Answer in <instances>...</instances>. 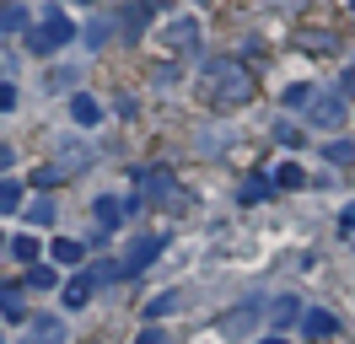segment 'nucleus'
<instances>
[{"label":"nucleus","instance_id":"f257e3e1","mask_svg":"<svg viewBox=\"0 0 355 344\" xmlns=\"http://www.w3.org/2000/svg\"><path fill=\"white\" fill-rule=\"evenodd\" d=\"M248 97H253V76H248V64H237V60H210V64H205V103L243 108Z\"/></svg>","mask_w":355,"mask_h":344},{"label":"nucleus","instance_id":"f03ea898","mask_svg":"<svg viewBox=\"0 0 355 344\" xmlns=\"http://www.w3.org/2000/svg\"><path fill=\"white\" fill-rule=\"evenodd\" d=\"M70 38H76V27H70V17L54 6V11H44V27L27 33V49H33V54H54V49H65Z\"/></svg>","mask_w":355,"mask_h":344},{"label":"nucleus","instance_id":"7ed1b4c3","mask_svg":"<svg viewBox=\"0 0 355 344\" xmlns=\"http://www.w3.org/2000/svg\"><path fill=\"white\" fill-rule=\"evenodd\" d=\"M162 248H167V237H162V232L140 237V242H130V253H124V264H119V275H140V269H151Z\"/></svg>","mask_w":355,"mask_h":344},{"label":"nucleus","instance_id":"20e7f679","mask_svg":"<svg viewBox=\"0 0 355 344\" xmlns=\"http://www.w3.org/2000/svg\"><path fill=\"white\" fill-rule=\"evenodd\" d=\"M259 318H264V301H248V307H237V312H226L221 318V339H248V334L259 328Z\"/></svg>","mask_w":355,"mask_h":344},{"label":"nucleus","instance_id":"39448f33","mask_svg":"<svg viewBox=\"0 0 355 344\" xmlns=\"http://www.w3.org/2000/svg\"><path fill=\"white\" fill-rule=\"evenodd\" d=\"M339 119H345V97H334V92H318V97L307 103V124H312V129H334Z\"/></svg>","mask_w":355,"mask_h":344},{"label":"nucleus","instance_id":"423d86ee","mask_svg":"<svg viewBox=\"0 0 355 344\" xmlns=\"http://www.w3.org/2000/svg\"><path fill=\"white\" fill-rule=\"evenodd\" d=\"M302 334H307V339H334V334H339V322H334V312H318V307H307V312H302Z\"/></svg>","mask_w":355,"mask_h":344},{"label":"nucleus","instance_id":"0eeeda50","mask_svg":"<svg viewBox=\"0 0 355 344\" xmlns=\"http://www.w3.org/2000/svg\"><path fill=\"white\" fill-rule=\"evenodd\" d=\"M92 210H97V226H103V232H113V226L124 221V210H130V205H124V199H113V194H97V205H92Z\"/></svg>","mask_w":355,"mask_h":344},{"label":"nucleus","instance_id":"6e6552de","mask_svg":"<svg viewBox=\"0 0 355 344\" xmlns=\"http://www.w3.org/2000/svg\"><path fill=\"white\" fill-rule=\"evenodd\" d=\"M0 318H11V322H22V318H27L22 285H0Z\"/></svg>","mask_w":355,"mask_h":344},{"label":"nucleus","instance_id":"1a4fd4ad","mask_svg":"<svg viewBox=\"0 0 355 344\" xmlns=\"http://www.w3.org/2000/svg\"><path fill=\"white\" fill-rule=\"evenodd\" d=\"M70 119H76V124H92V129H97V119H103V103L81 92V97H70Z\"/></svg>","mask_w":355,"mask_h":344},{"label":"nucleus","instance_id":"9d476101","mask_svg":"<svg viewBox=\"0 0 355 344\" xmlns=\"http://www.w3.org/2000/svg\"><path fill=\"white\" fill-rule=\"evenodd\" d=\"M27 27V6L22 0H6V6H0V33H22Z\"/></svg>","mask_w":355,"mask_h":344},{"label":"nucleus","instance_id":"9b49d317","mask_svg":"<svg viewBox=\"0 0 355 344\" xmlns=\"http://www.w3.org/2000/svg\"><path fill=\"white\" fill-rule=\"evenodd\" d=\"M194 33H200L194 22H173V27H167V49H178V54H189V49H194Z\"/></svg>","mask_w":355,"mask_h":344},{"label":"nucleus","instance_id":"f8f14e48","mask_svg":"<svg viewBox=\"0 0 355 344\" xmlns=\"http://www.w3.org/2000/svg\"><path fill=\"white\" fill-rule=\"evenodd\" d=\"M92 285H97V280H92V275H76V280H70V285H65V307H87Z\"/></svg>","mask_w":355,"mask_h":344},{"label":"nucleus","instance_id":"ddd939ff","mask_svg":"<svg viewBox=\"0 0 355 344\" xmlns=\"http://www.w3.org/2000/svg\"><path fill=\"white\" fill-rule=\"evenodd\" d=\"M49 258H60V264H81V258H87V248H81V242H70V237H60V242L49 248Z\"/></svg>","mask_w":355,"mask_h":344},{"label":"nucleus","instance_id":"4468645a","mask_svg":"<svg viewBox=\"0 0 355 344\" xmlns=\"http://www.w3.org/2000/svg\"><path fill=\"white\" fill-rule=\"evenodd\" d=\"M140 183H146V194H151V199H167V189H173L162 167H146V172H140Z\"/></svg>","mask_w":355,"mask_h":344},{"label":"nucleus","instance_id":"2eb2a0df","mask_svg":"<svg viewBox=\"0 0 355 344\" xmlns=\"http://www.w3.org/2000/svg\"><path fill=\"white\" fill-rule=\"evenodd\" d=\"M296 318H302V307H296L291 296H280L275 307H269V322H280V328H286V322H296Z\"/></svg>","mask_w":355,"mask_h":344},{"label":"nucleus","instance_id":"dca6fc26","mask_svg":"<svg viewBox=\"0 0 355 344\" xmlns=\"http://www.w3.org/2000/svg\"><path fill=\"white\" fill-rule=\"evenodd\" d=\"M178 307H183V296H178V291H162V296L146 307V318H167V312H178Z\"/></svg>","mask_w":355,"mask_h":344},{"label":"nucleus","instance_id":"f3484780","mask_svg":"<svg viewBox=\"0 0 355 344\" xmlns=\"http://www.w3.org/2000/svg\"><path fill=\"white\" fill-rule=\"evenodd\" d=\"M275 183H280V189H302V183H307V172L296 167V162H286V167H275Z\"/></svg>","mask_w":355,"mask_h":344},{"label":"nucleus","instance_id":"a211bd4d","mask_svg":"<svg viewBox=\"0 0 355 344\" xmlns=\"http://www.w3.org/2000/svg\"><path fill=\"white\" fill-rule=\"evenodd\" d=\"M54 199H33V205H27V221H33V226H49V221H54Z\"/></svg>","mask_w":355,"mask_h":344},{"label":"nucleus","instance_id":"6ab92c4d","mask_svg":"<svg viewBox=\"0 0 355 344\" xmlns=\"http://www.w3.org/2000/svg\"><path fill=\"white\" fill-rule=\"evenodd\" d=\"M54 167H60V172L70 178L76 167H87V150H81V146H65V150H60V162H54Z\"/></svg>","mask_w":355,"mask_h":344},{"label":"nucleus","instance_id":"aec40b11","mask_svg":"<svg viewBox=\"0 0 355 344\" xmlns=\"http://www.w3.org/2000/svg\"><path fill=\"white\" fill-rule=\"evenodd\" d=\"M17 205H22V183H11V178H0V210L11 215Z\"/></svg>","mask_w":355,"mask_h":344},{"label":"nucleus","instance_id":"412c9836","mask_svg":"<svg viewBox=\"0 0 355 344\" xmlns=\"http://www.w3.org/2000/svg\"><path fill=\"white\" fill-rule=\"evenodd\" d=\"M27 285H33V291H54V269H49V264H33V269H27Z\"/></svg>","mask_w":355,"mask_h":344},{"label":"nucleus","instance_id":"4be33fe9","mask_svg":"<svg viewBox=\"0 0 355 344\" xmlns=\"http://www.w3.org/2000/svg\"><path fill=\"white\" fill-rule=\"evenodd\" d=\"M329 162H334V167H350V162H355V146H350V140H334V146H329Z\"/></svg>","mask_w":355,"mask_h":344},{"label":"nucleus","instance_id":"5701e85b","mask_svg":"<svg viewBox=\"0 0 355 344\" xmlns=\"http://www.w3.org/2000/svg\"><path fill=\"white\" fill-rule=\"evenodd\" d=\"M11 253L33 264V258H38V237H11Z\"/></svg>","mask_w":355,"mask_h":344},{"label":"nucleus","instance_id":"b1692460","mask_svg":"<svg viewBox=\"0 0 355 344\" xmlns=\"http://www.w3.org/2000/svg\"><path fill=\"white\" fill-rule=\"evenodd\" d=\"M60 178H65V172L54 167V162H44V167L33 172V183H38V189H54V183H60Z\"/></svg>","mask_w":355,"mask_h":344},{"label":"nucleus","instance_id":"393cba45","mask_svg":"<svg viewBox=\"0 0 355 344\" xmlns=\"http://www.w3.org/2000/svg\"><path fill=\"white\" fill-rule=\"evenodd\" d=\"M312 97H318L312 86H286V108H307Z\"/></svg>","mask_w":355,"mask_h":344},{"label":"nucleus","instance_id":"a878e982","mask_svg":"<svg viewBox=\"0 0 355 344\" xmlns=\"http://www.w3.org/2000/svg\"><path fill=\"white\" fill-rule=\"evenodd\" d=\"M103 38H108V17L87 22V43H92V49H103Z\"/></svg>","mask_w":355,"mask_h":344},{"label":"nucleus","instance_id":"bb28decb","mask_svg":"<svg viewBox=\"0 0 355 344\" xmlns=\"http://www.w3.org/2000/svg\"><path fill=\"white\" fill-rule=\"evenodd\" d=\"M17 108V86H11V76H0V113H11Z\"/></svg>","mask_w":355,"mask_h":344},{"label":"nucleus","instance_id":"cd10ccee","mask_svg":"<svg viewBox=\"0 0 355 344\" xmlns=\"http://www.w3.org/2000/svg\"><path fill=\"white\" fill-rule=\"evenodd\" d=\"M275 140H280V146H302V129L296 124H275Z\"/></svg>","mask_w":355,"mask_h":344},{"label":"nucleus","instance_id":"c85d7f7f","mask_svg":"<svg viewBox=\"0 0 355 344\" xmlns=\"http://www.w3.org/2000/svg\"><path fill=\"white\" fill-rule=\"evenodd\" d=\"M302 43H307L312 54H329V49H334V38H329V33H307V38H302Z\"/></svg>","mask_w":355,"mask_h":344},{"label":"nucleus","instance_id":"c756f323","mask_svg":"<svg viewBox=\"0 0 355 344\" xmlns=\"http://www.w3.org/2000/svg\"><path fill=\"white\" fill-rule=\"evenodd\" d=\"M264 194H269V183H264V178H253V183H243V199H248V205H253V199H264Z\"/></svg>","mask_w":355,"mask_h":344},{"label":"nucleus","instance_id":"7c9ffc66","mask_svg":"<svg viewBox=\"0 0 355 344\" xmlns=\"http://www.w3.org/2000/svg\"><path fill=\"white\" fill-rule=\"evenodd\" d=\"M339 97H355V70H345V81H339Z\"/></svg>","mask_w":355,"mask_h":344},{"label":"nucleus","instance_id":"2f4dec72","mask_svg":"<svg viewBox=\"0 0 355 344\" xmlns=\"http://www.w3.org/2000/svg\"><path fill=\"white\" fill-rule=\"evenodd\" d=\"M135 344H167V334H156V328H146V334H140Z\"/></svg>","mask_w":355,"mask_h":344},{"label":"nucleus","instance_id":"473e14b6","mask_svg":"<svg viewBox=\"0 0 355 344\" xmlns=\"http://www.w3.org/2000/svg\"><path fill=\"white\" fill-rule=\"evenodd\" d=\"M339 232H345V237L355 232V210H345V215H339Z\"/></svg>","mask_w":355,"mask_h":344},{"label":"nucleus","instance_id":"72a5a7b5","mask_svg":"<svg viewBox=\"0 0 355 344\" xmlns=\"http://www.w3.org/2000/svg\"><path fill=\"white\" fill-rule=\"evenodd\" d=\"M0 167H11V146H0Z\"/></svg>","mask_w":355,"mask_h":344},{"label":"nucleus","instance_id":"f704fd0d","mask_svg":"<svg viewBox=\"0 0 355 344\" xmlns=\"http://www.w3.org/2000/svg\"><path fill=\"white\" fill-rule=\"evenodd\" d=\"M269 6H302V0H269Z\"/></svg>","mask_w":355,"mask_h":344},{"label":"nucleus","instance_id":"c9c22d12","mask_svg":"<svg viewBox=\"0 0 355 344\" xmlns=\"http://www.w3.org/2000/svg\"><path fill=\"white\" fill-rule=\"evenodd\" d=\"M0 76H11V64H6V60H0Z\"/></svg>","mask_w":355,"mask_h":344},{"label":"nucleus","instance_id":"e433bc0d","mask_svg":"<svg viewBox=\"0 0 355 344\" xmlns=\"http://www.w3.org/2000/svg\"><path fill=\"white\" fill-rule=\"evenodd\" d=\"M264 344H286V339H264Z\"/></svg>","mask_w":355,"mask_h":344},{"label":"nucleus","instance_id":"4c0bfd02","mask_svg":"<svg viewBox=\"0 0 355 344\" xmlns=\"http://www.w3.org/2000/svg\"><path fill=\"white\" fill-rule=\"evenodd\" d=\"M0 248H6V237H0Z\"/></svg>","mask_w":355,"mask_h":344}]
</instances>
